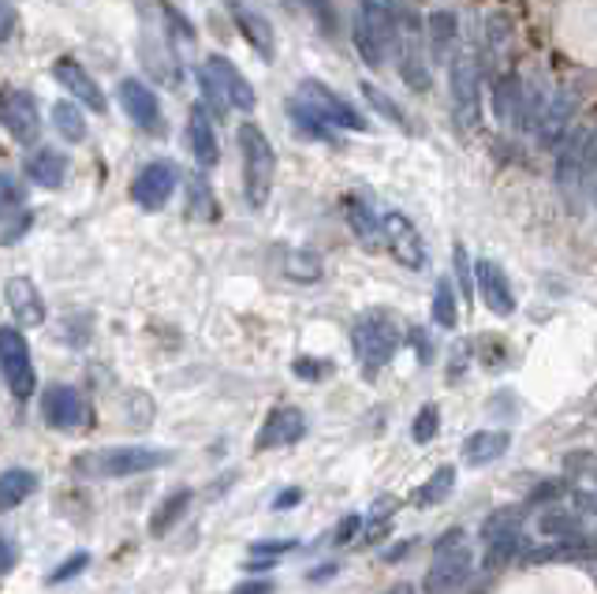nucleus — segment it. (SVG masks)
<instances>
[{"mask_svg":"<svg viewBox=\"0 0 597 594\" xmlns=\"http://www.w3.org/2000/svg\"><path fill=\"white\" fill-rule=\"evenodd\" d=\"M296 98L302 101V106H310L318 112L321 120H325L329 128H344V131H366V120L363 112H358L352 101H344L340 94H333L325 87V82L318 79H302L299 82V94Z\"/></svg>","mask_w":597,"mask_h":594,"instance_id":"nucleus-9","label":"nucleus"},{"mask_svg":"<svg viewBox=\"0 0 597 594\" xmlns=\"http://www.w3.org/2000/svg\"><path fill=\"white\" fill-rule=\"evenodd\" d=\"M198 90H202V106L213 109V112H229V101H224V94L217 90L213 75L206 68H198Z\"/></svg>","mask_w":597,"mask_h":594,"instance_id":"nucleus-41","label":"nucleus"},{"mask_svg":"<svg viewBox=\"0 0 597 594\" xmlns=\"http://www.w3.org/2000/svg\"><path fill=\"white\" fill-rule=\"evenodd\" d=\"M572 120H575V98H572V94H567V90L549 94V98H542V106H538V117H534V124H530V135H534L542 146H556L567 135Z\"/></svg>","mask_w":597,"mask_h":594,"instance_id":"nucleus-14","label":"nucleus"},{"mask_svg":"<svg viewBox=\"0 0 597 594\" xmlns=\"http://www.w3.org/2000/svg\"><path fill=\"white\" fill-rule=\"evenodd\" d=\"M452 546H463V531H460V527H452V531L441 535V539H438V553H441V550H452Z\"/></svg>","mask_w":597,"mask_h":594,"instance_id":"nucleus-56","label":"nucleus"},{"mask_svg":"<svg viewBox=\"0 0 597 594\" xmlns=\"http://www.w3.org/2000/svg\"><path fill=\"white\" fill-rule=\"evenodd\" d=\"M42 419L53 430H79L90 422V408L82 400V393L71 389V385H49L42 393Z\"/></svg>","mask_w":597,"mask_h":594,"instance_id":"nucleus-12","label":"nucleus"},{"mask_svg":"<svg viewBox=\"0 0 597 594\" xmlns=\"http://www.w3.org/2000/svg\"><path fill=\"white\" fill-rule=\"evenodd\" d=\"M456 270H460V285H463V292H471V288H467V251H463V243L456 248Z\"/></svg>","mask_w":597,"mask_h":594,"instance_id":"nucleus-57","label":"nucleus"},{"mask_svg":"<svg viewBox=\"0 0 597 594\" xmlns=\"http://www.w3.org/2000/svg\"><path fill=\"white\" fill-rule=\"evenodd\" d=\"M64 173H68V162H64L56 150H37L34 157H26V176L37 184V187H60L64 184Z\"/></svg>","mask_w":597,"mask_h":594,"instance_id":"nucleus-29","label":"nucleus"},{"mask_svg":"<svg viewBox=\"0 0 597 594\" xmlns=\"http://www.w3.org/2000/svg\"><path fill=\"white\" fill-rule=\"evenodd\" d=\"M53 79L60 82V87L68 90L75 101H82L87 109H93V112H109L106 90H101L98 82L90 79V72L82 68L79 61H71V56H60V61L53 64Z\"/></svg>","mask_w":597,"mask_h":594,"instance_id":"nucleus-17","label":"nucleus"},{"mask_svg":"<svg viewBox=\"0 0 597 594\" xmlns=\"http://www.w3.org/2000/svg\"><path fill=\"white\" fill-rule=\"evenodd\" d=\"M561 494H564V483H538L534 490H530V505H549Z\"/></svg>","mask_w":597,"mask_h":594,"instance_id":"nucleus-46","label":"nucleus"},{"mask_svg":"<svg viewBox=\"0 0 597 594\" xmlns=\"http://www.w3.org/2000/svg\"><path fill=\"white\" fill-rule=\"evenodd\" d=\"M240 154H243V187H246V202L254 210H262L273 195V173H277V154L273 143L265 139V131L258 124H243L240 128Z\"/></svg>","mask_w":597,"mask_h":594,"instance_id":"nucleus-4","label":"nucleus"},{"mask_svg":"<svg viewBox=\"0 0 597 594\" xmlns=\"http://www.w3.org/2000/svg\"><path fill=\"white\" fill-rule=\"evenodd\" d=\"M291 546L296 542H258L254 546V553H258V558H277V553H288Z\"/></svg>","mask_w":597,"mask_h":594,"instance_id":"nucleus-53","label":"nucleus"},{"mask_svg":"<svg viewBox=\"0 0 597 594\" xmlns=\"http://www.w3.org/2000/svg\"><path fill=\"white\" fill-rule=\"evenodd\" d=\"M19 202H23V191H19V184L12 180V176L0 173V217H4L8 210H15Z\"/></svg>","mask_w":597,"mask_h":594,"instance_id":"nucleus-43","label":"nucleus"},{"mask_svg":"<svg viewBox=\"0 0 597 594\" xmlns=\"http://www.w3.org/2000/svg\"><path fill=\"white\" fill-rule=\"evenodd\" d=\"M206 72L213 75L217 90L224 94V101H229V109H254L258 106V94H254L251 82L243 79V72L235 68V64L229 61V56H210V61L202 64Z\"/></svg>","mask_w":597,"mask_h":594,"instance_id":"nucleus-18","label":"nucleus"},{"mask_svg":"<svg viewBox=\"0 0 597 594\" xmlns=\"http://www.w3.org/2000/svg\"><path fill=\"white\" fill-rule=\"evenodd\" d=\"M0 124L8 128V135H12L15 143L23 146L37 143V135H42V112H37L34 94L19 87L0 90Z\"/></svg>","mask_w":597,"mask_h":594,"instance_id":"nucleus-10","label":"nucleus"},{"mask_svg":"<svg viewBox=\"0 0 597 594\" xmlns=\"http://www.w3.org/2000/svg\"><path fill=\"white\" fill-rule=\"evenodd\" d=\"M363 531V516H344L340 520V527H336V546H347V542H355V535Z\"/></svg>","mask_w":597,"mask_h":594,"instance_id":"nucleus-47","label":"nucleus"},{"mask_svg":"<svg viewBox=\"0 0 597 594\" xmlns=\"http://www.w3.org/2000/svg\"><path fill=\"white\" fill-rule=\"evenodd\" d=\"M277 587H273L269 580H246L240 583V587H232V594H273Z\"/></svg>","mask_w":597,"mask_h":594,"instance_id":"nucleus-51","label":"nucleus"},{"mask_svg":"<svg viewBox=\"0 0 597 594\" xmlns=\"http://www.w3.org/2000/svg\"><path fill=\"white\" fill-rule=\"evenodd\" d=\"M527 520V508L523 505H508V508H497L482 520V539H497V535H508V531H519Z\"/></svg>","mask_w":597,"mask_h":594,"instance_id":"nucleus-35","label":"nucleus"},{"mask_svg":"<svg viewBox=\"0 0 597 594\" xmlns=\"http://www.w3.org/2000/svg\"><path fill=\"white\" fill-rule=\"evenodd\" d=\"M299 502H302V490L291 486V490H284L277 502H273V508H280V513H284V508H291V505H299Z\"/></svg>","mask_w":597,"mask_h":594,"instance_id":"nucleus-54","label":"nucleus"},{"mask_svg":"<svg viewBox=\"0 0 597 594\" xmlns=\"http://www.w3.org/2000/svg\"><path fill=\"white\" fill-rule=\"evenodd\" d=\"M229 12L240 26V34L251 42V50L262 56V61H273L277 56V34H273V23L265 19L258 8L243 4V0H229Z\"/></svg>","mask_w":597,"mask_h":594,"instance_id":"nucleus-19","label":"nucleus"},{"mask_svg":"<svg viewBox=\"0 0 597 594\" xmlns=\"http://www.w3.org/2000/svg\"><path fill=\"white\" fill-rule=\"evenodd\" d=\"M449 94H452V117L463 131H475L482 120V90H478V61L475 53L449 56Z\"/></svg>","mask_w":597,"mask_h":594,"instance_id":"nucleus-6","label":"nucleus"},{"mask_svg":"<svg viewBox=\"0 0 597 594\" xmlns=\"http://www.w3.org/2000/svg\"><path fill=\"white\" fill-rule=\"evenodd\" d=\"M12 31H15V12L4 4V0H0V45H4L8 37H12Z\"/></svg>","mask_w":597,"mask_h":594,"instance_id":"nucleus-50","label":"nucleus"},{"mask_svg":"<svg viewBox=\"0 0 597 594\" xmlns=\"http://www.w3.org/2000/svg\"><path fill=\"white\" fill-rule=\"evenodd\" d=\"M403 344V329L393 315H363L352 329V348H355V360L363 366L366 378L382 374L393 355L400 352Z\"/></svg>","mask_w":597,"mask_h":594,"instance_id":"nucleus-3","label":"nucleus"},{"mask_svg":"<svg viewBox=\"0 0 597 594\" xmlns=\"http://www.w3.org/2000/svg\"><path fill=\"white\" fill-rule=\"evenodd\" d=\"M347 224L369 251L382 248V217L374 213V206L363 195H347Z\"/></svg>","mask_w":597,"mask_h":594,"instance_id":"nucleus-26","label":"nucleus"},{"mask_svg":"<svg viewBox=\"0 0 597 594\" xmlns=\"http://www.w3.org/2000/svg\"><path fill=\"white\" fill-rule=\"evenodd\" d=\"M288 117H291V124L302 131V135L318 139V143H333V139H336V128H329L325 120H321L310 106H302L299 98L288 101Z\"/></svg>","mask_w":597,"mask_h":594,"instance_id":"nucleus-32","label":"nucleus"},{"mask_svg":"<svg viewBox=\"0 0 597 594\" xmlns=\"http://www.w3.org/2000/svg\"><path fill=\"white\" fill-rule=\"evenodd\" d=\"M393 45H396V68L400 79L411 90H430V64H425V45H422V23L414 12H393Z\"/></svg>","mask_w":597,"mask_h":594,"instance_id":"nucleus-5","label":"nucleus"},{"mask_svg":"<svg viewBox=\"0 0 597 594\" xmlns=\"http://www.w3.org/2000/svg\"><path fill=\"white\" fill-rule=\"evenodd\" d=\"M302 433H307V415H302L299 408H277V411H269V419L262 422L254 449L269 452V449H280V446H296Z\"/></svg>","mask_w":597,"mask_h":594,"instance_id":"nucleus-20","label":"nucleus"},{"mask_svg":"<svg viewBox=\"0 0 597 594\" xmlns=\"http://www.w3.org/2000/svg\"><path fill=\"white\" fill-rule=\"evenodd\" d=\"M310 8L318 12V23H321V31H336V19H333V12L325 8V0H307Z\"/></svg>","mask_w":597,"mask_h":594,"instance_id":"nucleus-52","label":"nucleus"},{"mask_svg":"<svg viewBox=\"0 0 597 594\" xmlns=\"http://www.w3.org/2000/svg\"><path fill=\"white\" fill-rule=\"evenodd\" d=\"M4 304L12 310L19 326H42L45 322V299L31 277H8L4 280Z\"/></svg>","mask_w":597,"mask_h":594,"instance_id":"nucleus-21","label":"nucleus"},{"mask_svg":"<svg viewBox=\"0 0 597 594\" xmlns=\"http://www.w3.org/2000/svg\"><path fill=\"white\" fill-rule=\"evenodd\" d=\"M594 176H597V143L594 128H567L556 150V187L572 213H586L594 206Z\"/></svg>","mask_w":597,"mask_h":594,"instance_id":"nucleus-1","label":"nucleus"},{"mask_svg":"<svg viewBox=\"0 0 597 594\" xmlns=\"http://www.w3.org/2000/svg\"><path fill=\"white\" fill-rule=\"evenodd\" d=\"M523 550V535L519 531H508V535H497V539H486V558H482V564H486L489 572L505 569V564H511V558Z\"/></svg>","mask_w":597,"mask_h":594,"instance_id":"nucleus-34","label":"nucleus"},{"mask_svg":"<svg viewBox=\"0 0 597 594\" xmlns=\"http://www.w3.org/2000/svg\"><path fill=\"white\" fill-rule=\"evenodd\" d=\"M452 486H456V468L452 464H444V468H438L433 471L430 479H425V483L414 490V497L411 502L419 505V508H430V505H441L444 497L452 494Z\"/></svg>","mask_w":597,"mask_h":594,"instance_id":"nucleus-31","label":"nucleus"},{"mask_svg":"<svg viewBox=\"0 0 597 594\" xmlns=\"http://www.w3.org/2000/svg\"><path fill=\"white\" fill-rule=\"evenodd\" d=\"M471 572H475V558H471V550L467 546H452V550H441L430 569H425L422 591L425 594H452L471 580Z\"/></svg>","mask_w":597,"mask_h":594,"instance_id":"nucleus-11","label":"nucleus"},{"mask_svg":"<svg viewBox=\"0 0 597 594\" xmlns=\"http://www.w3.org/2000/svg\"><path fill=\"white\" fill-rule=\"evenodd\" d=\"M161 8H165L168 26H173V31H176V37H184V42H195V26L187 23V15H179V12H176L173 0H161Z\"/></svg>","mask_w":597,"mask_h":594,"instance_id":"nucleus-44","label":"nucleus"},{"mask_svg":"<svg viewBox=\"0 0 597 594\" xmlns=\"http://www.w3.org/2000/svg\"><path fill=\"white\" fill-rule=\"evenodd\" d=\"M173 464L168 449H150V446H112V449H93L82 452L75 460V475L82 479H131L142 471H157Z\"/></svg>","mask_w":597,"mask_h":594,"instance_id":"nucleus-2","label":"nucleus"},{"mask_svg":"<svg viewBox=\"0 0 597 594\" xmlns=\"http://www.w3.org/2000/svg\"><path fill=\"white\" fill-rule=\"evenodd\" d=\"M12 564H15V546L0 539V576H4V572L12 569Z\"/></svg>","mask_w":597,"mask_h":594,"instance_id":"nucleus-55","label":"nucleus"},{"mask_svg":"<svg viewBox=\"0 0 597 594\" xmlns=\"http://www.w3.org/2000/svg\"><path fill=\"white\" fill-rule=\"evenodd\" d=\"M191 210H202V217H217L213 195L202 180H191Z\"/></svg>","mask_w":597,"mask_h":594,"instance_id":"nucleus-45","label":"nucleus"},{"mask_svg":"<svg viewBox=\"0 0 597 594\" xmlns=\"http://www.w3.org/2000/svg\"><path fill=\"white\" fill-rule=\"evenodd\" d=\"M452 288L456 285L444 277V280H438V292H433V322L441 329H456V322H460V304H456V292Z\"/></svg>","mask_w":597,"mask_h":594,"instance_id":"nucleus-36","label":"nucleus"},{"mask_svg":"<svg viewBox=\"0 0 597 594\" xmlns=\"http://www.w3.org/2000/svg\"><path fill=\"white\" fill-rule=\"evenodd\" d=\"M37 490V475L26 468H8L4 475H0V513H8V508H19Z\"/></svg>","mask_w":597,"mask_h":594,"instance_id":"nucleus-27","label":"nucleus"},{"mask_svg":"<svg viewBox=\"0 0 597 594\" xmlns=\"http://www.w3.org/2000/svg\"><path fill=\"white\" fill-rule=\"evenodd\" d=\"M284 273H288L291 280H318L321 258L314 251H291L288 258H284Z\"/></svg>","mask_w":597,"mask_h":594,"instance_id":"nucleus-38","label":"nucleus"},{"mask_svg":"<svg viewBox=\"0 0 597 594\" xmlns=\"http://www.w3.org/2000/svg\"><path fill=\"white\" fill-rule=\"evenodd\" d=\"M493 112H497V120L505 128L523 131V82L516 75L497 79V87H493Z\"/></svg>","mask_w":597,"mask_h":594,"instance_id":"nucleus-24","label":"nucleus"},{"mask_svg":"<svg viewBox=\"0 0 597 594\" xmlns=\"http://www.w3.org/2000/svg\"><path fill=\"white\" fill-rule=\"evenodd\" d=\"M538 527H542V535H549V539H564V535L579 531V513H572V508H549V513H542Z\"/></svg>","mask_w":597,"mask_h":594,"instance_id":"nucleus-37","label":"nucleus"},{"mask_svg":"<svg viewBox=\"0 0 597 594\" xmlns=\"http://www.w3.org/2000/svg\"><path fill=\"white\" fill-rule=\"evenodd\" d=\"M478 288H482V304H486L493 315L508 318L516 310V292H511L508 273L497 266L493 258H478Z\"/></svg>","mask_w":597,"mask_h":594,"instance_id":"nucleus-22","label":"nucleus"},{"mask_svg":"<svg viewBox=\"0 0 597 594\" xmlns=\"http://www.w3.org/2000/svg\"><path fill=\"white\" fill-rule=\"evenodd\" d=\"M438 430H441L438 404H422V411L414 415V422H411V438L419 441V446H430V441L438 438Z\"/></svg>","mask_w":597,"mask_h":594,"instance_id":"nucleus-39","label":"nucleus"},{"mask_svg":"<svg viewBox=\"0 0 597 594\" xmlns=\"http://www.w3.org/2000/svg\"><path fill=\"white\" fill-rule=\"evenodd\" d=\"M187 139H191V154L202 168H213L221 162V143H217V128L206 106H195L187 117Z\"/></svg>","mask_w":597,"mask_h":594,"instance_id":"nucleus-23","label":"nucleus"},{"mask_svg":"<svg viewBox=\"0 0 597 594\" xmlns=\"http://www.w3.org/2000/svg\"><path fill=\"white\" fill-rule=\"evenodd\" d=\"M508 446H511V438L505 430H478V433H471V438L463 441V460H467L471 468L493 464V460L505 457Z\"/></svg>","mask_w":597,"mask_h":594,"instance_id":"nucleus-25","label":"nucleus"},{"mask_svg":"<svg viewBox=\"0 0 597 594\" xmlns=\"http://www.w3.org/2000/svg\"><path fill=\"white\" fill-rule=\"evenodd\" d=\"M430 53L433 61H449L452 50H456V37H460V23L452 12H433L430 15Z\"/></svg>","mask_w":597,"mask_h":594,"instance_id":"nucleus-30","label":"nucleus"},{"mask_svg":"<svg viewBox=\"0 0 597 594\" xmlns=\"http://www.w3.org/2000/svg\"><path fill=\"white\" fill-rule=\"evenodd\" d=\"M336 572H340V564H321V569H318V572H310V580H314V583H321V580H329V576H336Z\"/></svg>","mask_w":597,"mask_h":594,"instance_id":"nucleus-58","label":"nucleus"},{"mask_svg":"<svg viewBox=\"0 0 597 594\" xmlns=\"http://www.w3.org/2000/svg\"><path fill=\"white\" fill-rule=\"evenodd\" d=\"M393 45V12L377 0H363L355 12V50L369 68H382Z\"/></svg>","mask_w":597,"mask_h":594,"instance_id":"nucleus-7","label":"nucleus"},{"mask_svg":"<svg viewBox=\"0 0 597 594\" xmlns=\"http://www.w3.org/2000/svg\"><path fill=\"white\" fill-rule=\"evenodd\" d=\"M363 94H366V101H369V106H374L377 112H382L385 120H393L396 128H403V131H407V117H403V112H400V106H396V101L388 98V94H382V90H377V87H369V82H366V87H363Z\"/></svg>","mask_w":597,"mask_h":594,"instance_id":"nucleus-40","label":"nucleus"},{"mask_svg":"<svg viewBox=\"0 0 597 594\" xmlns=\"http://www.w3.org/2000/svg\"><path fill=\"white\" fill-rule=\"evenodd\" d=\"M382 240L388 243L393 258L400 262L403 270H422L425 266V243H422L419 229L411 224V217L385 213L382 217Z\"/></svg>","mask_w":597,"mask_h":594,"instance_id":"nucleus-13","label":"nucleus"},{"mask_svg":"<svg viewBox=\"0 0 597 594\" xmlns=\"http://www.w3.org/2000/svg\"><path fill=\"white\" fill-rule=\"evenodd\" d=\"M120 106L142 131H154V135H165V117H161L157 94L146 87L142 79H120Z\"/></svg>","mask_w":597,"mask_h":594,"instance_id":"nucleus-16","label":"nucleus"},{"mask_svg":"<svg viewBox=\"0 0 597 594\" xmlns=\"http://www.w3.org/2000/svg\"><path fill=\"white\" fill-rule=\"evenodd\" d=\"M53 128L60 131L68 143H82V139H87V120H82V109L75 106V101H56Z\"/></svg>","mask_w":597,"mask_h":594,"instance_id":"nucleus-33","label":"nucleus"},{"mask_svg":"<svg viewBox=\"0 0 597 594\" xmlns=\"http://www.w3.org/2000/svg\"><path fill=\"white\" fill-rule=\"evenodd\" d=\"M87 564H90V553H71V558L64 561V564H56V572H53V576H49V583H64V580H75V576H79L82 569H87Z\"/></svg>","mask_w":597,"mask_h":594,"instance_id":"nucleus-42","label":"nucleus"},{"mask_svg":"<svg viewBox=\"0 0 597 594\" xmlns=\"http://www.w3.org/2000/svg\"><path fill=\"white\" fill-rule=\"evenodd\" d=\"M411 344H414V355H419L422 363H433V341H430V333L414 329V333H411Z\"/></svg>","mask_w":597,"mask_h":594,"instance_id":"nucleus-48","label":"nucleus"},{"mask_svg":"<svg viewBox=\"0 0 597 594\" xmlns=\"http://www.w3.org/2000/svg\"><path fill=\"white\" fill-rule=\"evenodd\" d=\"M176 184H179L176 165L173 162H154L135 176V184H131V198H135L142 210H161V206L173 198Z\"/></svg>","mask_w":597,"mask_h":594,"instance_id":"nucleus-15","label":"nucleus"},{"mask_svg":"<svg viewBox=\"0 0 597 594\" xmlns=\"http://www.w3.org/2000/svg\"><path fill=\"white\" fill-rule=\"evenodd\" d=\"M187 508H191V490H173V494L154 508V516H150V535H154V539L168 535L179 520H184Z\"/></svg>","mask_w":597,"mask_h":594,"instance_id":"nucleus-28","label":"nucleus"},{"mask_svg":"<svg viewBox=\"0 0 597 594\" xmlns=\"http://www.w3.org/2000/svg\"><path fill=\"white\" fill-rule=\"evenodd\" d=\"M0 374L4 385L12 389L15 400H31L34 396V360H31V344L19 333L15 326H0Z\"/></svg>","mask_w":597,"mask_h":594,"instance_id":"nucleus-8","label":"nucleus"},{"mask_svg":"<svg viewBox=\"0 0 597 594\" xmlns=\"http://www.w3.org/2000/svg\"><path fill=\"white\" fill-rule=\"evenodd\" d=\"M296 374L307 382H318L325 374V363H314V360H296Z\"/></svg>","mask_w":597,"mask_h":594,"instance_id":"nucleus-49","label":"nucleus"},{"mask_svg":"<svg viewBox=\"0 0 597 594\" xmlns=\"http://www.w3.org/2000/svg\"><path fill=\"white\" fill-rule=\"evenodd\" d=\"M385 594H414V587H411V583H396V587L385 591Z\"/></svg>","mask_w":597,"mask_h":594,"instance_id":"nucleus-59","label":"nucleus"}]
</instances>
